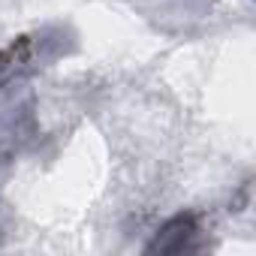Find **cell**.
<instances>
[{
	"label": "cell",
	"mask_w": 256,
	"mask_h": 256,
	"mask_svg": "<svg viewBox=\"0 0 256 256\" xmlns=\"http://www.w3.org/2000/svg\"><path fill=\"white\" fill-rule=\"evenodd\" d=\"M199 232V226H196V217L193 214H178V217H172L160 232H157V238L148 244V253H181L190 241H193V235Z\"/></svg>",
	"instance_id": "obj_1"
}]
</instances>
